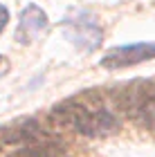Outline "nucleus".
<instances>
[{
	"label": "nucleus",
	"mask_w": 155,
	"mask_h": 157,
	"mask_svg": "<svg viewBox=\"0 0 155 157\" xmlns=\"http://www.w3.org/2000/svg\"><path fill=\"white\" fill-rule=\"evenodd\" d=\"M7 23H9V9H7L5 5H0V34H2V29L7 27Z\"/></svg>",
	"instance_id": "obj_5"
},
{
	"label": "nucleus",
	"mask_w": 155,
	"mask_h": 157,
	"mask_svg": "<svg viewBox=\"0 0 155 157\" xmlns=\"http://www.w3.org/2000/svg\"><path fill=\"white\" fill-rule=\"evenodd\" d=\"M68 38L83 52H95L103 40V29L90 11H76L63 20Z\"/></svg>",
	"instance_id": "obj_2"
},
{
	"label": "nucleus",
	"mask_w": 155,
	"mask_h": 157,
	"mask_svg": "<svg viewBox=\"0 0 155 157\" xmlns=\"http://www.w3.org/2000/svg\"><path fill=\"white\" fill-rule=\"evenodd\" d=\"M155 59V43H133V45L112 47L101 59V65L108 70H119L126 65H137V63Z\"/></svg>",
	"instance_id": "obj_3"
},
{
	"label": "nucleus",
	"mask_w": 155,
	"mask_h": 157,
	"mask_svg": "<svg viewBox=\"0 0 155 157\" xmlns=\"http://www.w3.org/2000/svg\"><path fill=\"white\" fill-rule=\"evenodd\" d=\"M54 119L59 124L74 128L76 132L86 135V137H103L117 130L119 121L117 117L108 110H90L81 103H65L54 110Z\"/></svg>",
	"instance_id": "obj_1"
},
{
	"label": "nucleus",
	"mask_w": 155,
	"mask_h": 157,
	"mask_svg": "<svg viewBox=\"0 0 155 157\" xmlns=\"http://www.w3.org/2000/svg\"><path fill=\"white\" fill-rule=\"evenodd\" d=\"M47 27V16L45 11L36 5H27L23 13H20V23H18V32L16 36L20 43H32L38 34H43Z\"/></svg>",
	"instance_id": "obj_4"
}]
</instances>
